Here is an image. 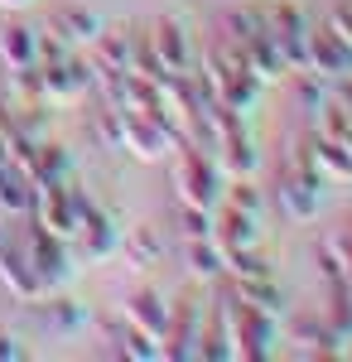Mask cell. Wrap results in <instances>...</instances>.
Instances as JSON below:
<instances>
[{
  "label": "cell",
  "mask_w": 352,
  "mask_h": 362,
  "mask_svg": "<svg viewBox=\"0 0 352 362\" xmlns=\"http://www.w3.org/2000/svg\"><path fill=\"white\" fill-rule=\"evenodd\" d=\"M126 324H136V329H145L150 338H160V348H164V329H169V305H164L155 290H140V295H131V300H126Z\"/></svg>",
  "instance_id": "cell-18"
},
{
  "label": "cell",
  "mask_w": 352,
  "mask_h": 362,
  "mask_svg": "<svg viewBox=\"0 0 352 362\" xmlns=\"http://www.w3.org/2000/svg\"><path fill=\"white\" fill-rule=\"evenodd\" d=\"M304 73H314V78H324V83H333V78H343V73H352V58H348V49L338 44V34H333L328 25H309Z\"/></svg>",
  "instance_id": "cell-11"
},
{
  "label": "cell",
  "mask_w": 352,
  "mask_h": 362,
  "mask_svg": "<svg viewBox=\"0 0 352 362\" xmlns=\"http://www.w3.org/2000/svg\"><path fill=\"white\" fill-rule=\"evenodd\" d=\"M222 198H227V208H237V213H261V194L251 189V179H232V184H222Z\"/></svg>",
  "instance_id": "cell-26"
},
{
  "label": "cell",
  "mask_w": 352,
  "mask_h": 362,
  "mask_svg": "<svg viewBox=\"0 0 352 362\" xmlns=\"http://www.w3.org/2000/svg\"><path fill=\"white\" fill-rule=\"evenodd\" d=\"M68 247L78 251L82 261H107L111 251L121 247V232H116V223H111L107 213L87 198V203H82V218H78V232H73Z\"/></svg>",
  "instance_id": "cell-9"
},
{
  "label": "cell",
  "mask_w": 352,
  "mask_h": 362,
  "mask_svg": "<svg viewBox=\"0 0 352 362\" xmlns=\"http://www.w3.org/2000/svg\"><path fill=\"white\" fill-rule=\"evenodd\" d=\"M198 329H203V305H198V300H179V305H169L164 358H198Z\"/></svg>",
  "instance_id": "cell-12"
},
{
  "label": "cell",
  "mask_w": 352,
  "mask_h": 362,
  "mask_svg": "<svg viewBox=\"0 0 352 362\" xmlns=\"http://www.w3.org/2000/svg\"><path fill=\"white\" fill-rule=\"evenodd\" d=\"M328 29L338 34V44L348 49V58H352V5H338L333 15H328Z\"/></svg>",
  "instance_id": "cell-29"
},
{
  "label": "cell",
  "mask_w": 352,
  "mask_h": 362,
  "mask_svg": "<svg viewBox=\"0 0 352 362\" xmlns=\"http://www.w3.org/2000/svg\"><path fill=\"white\" fill-rule=\"evenodd\" d=\"M111 343H116V353H121V358H136V362H155V358H164L160 338H150L145 329H136V324H121V329H111Z\"/></svg>",
  "instance_id": "cell-22"
},
{
  "label": "cell",
  "mask_w": 352,
  "mask_h": 362,
  "mask_svg": "<svg viewBox=\"0 0 352 362\" xmlns=\"http://www.w3.org/2000/svg\"><path fill=\"white\" fill-rule=\"evenodd\" d=\"M213 242L227 251H242V247H261V232H256V218L251 213H237V208H227L222 213V223H213Z\"/></svg>",
  "instance_id": "cell-19"
},
{
  "label": "cell",
  "mask_w": 352,
  "mask_h": 362,
  "mask_svg": "<svg viewBox=\"0 0 352 362\" xmlns=\"http://www.w3.org/2000/svg\"><path fill=\"white\" fill-rule=\"evenodd\" d=\"M333 247H338V261H343V276H348V285H352V232H338V237H333Z\"/></svg>",
  "instance_id": "cell-31"
},
{
  "label": "cell",
  "mask_w": 352,
  "mask_h": 362,
  "mask_svg": "<svg viewBox=\"0 0 352 362\" xmlns=\"http://www.w3.org/2000/svg\"><path fill=\"white\" fill-rule=\"evenodd\" d=\"M49 324H54L58 334H73V329L87 324V309L73 305V300H54V305H49Z\"/></svg>",
  "instance_id": "cell-27"
},
{
  "label": "cell",
  "mask_w": 352,
  "mask_h": 362,
  "mask_svg": "<svg viewBox=\"0 0 352 362\" xmlns=\"http://www.w3.org/2000/svg\"><path fill=\"white\" fill-rule=\"evenodd\" d=\"M97 87L92 63L78 54L58 58V63H39V92H44V107H73L87 92Z\"/></svg>",
  "instance_id": "cell-6"
},
{
  "label": "cell",
  "mask_w": 352,
  "mask_h": 362,
  "mask_svg": "<svg viewBox=\"0 0 352 362\" xmlns=\"http://www.w3.org/2000/svg\"><path fill=\"white\" fill-rule=\"evenodd\" d=\"M333 102L343 107V112L352 116V73H343V78H333Z\"/></svg>",
  "instance_id": "cell-30"
},
{
  "label": "cell",
  "mask_w": 352,
  "mask_h": 362,
  "mask_svg": "<svg viewBox=\"0 0 352 362\" xmlns=\"http://www.w3.org/2000/svg\"><path fill=\"white\" fill-rule=\"evenodd\" d=\"M34 208V184L25 169H15L10 160H0V218H29Z\"/></svg>",
  "instance_id": "cell-16"
},
{
  "label": "cell",
  "mask_w": 352,
  "mask_h": 362,
  "mask_svg": "<svg viewBox=\"0 0 352 362\" xmlns=\"http://www.w3.org/2000/svg\"><path fill=\"white\" fill-rule=\"evenodd\" d=\"M237 295H242L246 305H256V309H266V314H285V295H280V285H275V276H242L237 285H232Z\"/></svg>",
  "instance_id": "cell-21"
},
{
  "label": "cell",
  "mask_w": 352,
  "mask_h": 362,
  "mask_svg": "<svg viewBox=\"0 0 352 362\" xmlns=\"http://www.w3.org/2000/svg\"><path fill=\"white\" fill-rule=\"evenodd\" d=\"M29 0H0V10H25Z\"/></svg>",
  "instance_id": "cell-33"
},
{
  "label": "cell",
  "mask_w": 352,
  "mask_h": 362,
  "mask_svg": "<svg viewBox=\"0 0 352 362\" xmlns=\"http://www.w3.org/2000/svg\"><path fill=\"white\" fill-rule=\"evenodd\" d=\"M116 126H121V150H131L136 160H164L179 145L169 121H160V116H150V112H136V107H121Z\"/></svg>",
  "instance_id": "cell-5"
},
{
  "label": "cell",
  "mask_w": 352,
  "mask_h": 362,
  "mask_svg": "<svg viewBox=\"0 0 352 362\" xmlns=\"http://www.w3.org/2000/svg\"><path fill=\"white\" fill-rule=\"evenodd\" d=\"M174 189H179V203L213 213L222 198V165L203 145H174Z\"/></svg>",
  "instance_id": "cell-2"
},
{
  "label": "cell",
  "mask_w": 352,
  "mask_h": 362,
  "mask_svg": "<svg viewBox=\"0 0 352 362\" xmlns=\"http://www.w3.org/2000/svg\"><path fill=\"white\" fill-rule=\"evenodd\" d=\"M39 63V34L29 25H0V68L15 73V68H34Z\"/></svg>",
  "instance_id": "cell-14"
},
{
  "label": "cell",
  "mask_w": 352,
  "mask_h": 362,
  "mask_svg": "<svg viewBox=\"0 0 352 362\" xmlns=\"http://www.w3.org/2000/svg\"><path fill=\"white\" fill-rule=\"evenodd\" d=\"M189 271L203 280H217L227 271V256H222V247L213 237H189Z\"/></svg>",
  "instance_id": "cell-23"
},
{
  "label": "cell",
  "mask_w": 352,
  "mask_h": 362,
  "mask_svg": "<svg viewBox=\"0 0 352 362\" xmlns=\"http://www.w3.org/2000/svg\"><path fill=\"white\" fill-rule=\"evenodd\" d=\"M179 223H184V237H213V213H208V208H189V203H184Z\"/></svg>",
  "instance_id": "cell-28"
},
{
  "label": "cell",
  "mask_w": 352,
  "mask_h": 362,
  "mask_svg": "<svg viewBox=\"0 0 352 362\" xmlns=\"http://www.w3.org/2000/svg\"><path fill=\"white\" fill-rule=\"evenodd\" d=\"M20 242H25V256H29V266H34V276H39V290L58 295L73 280V247L63 237H54V232H44L34 218H29V232Z\"/></svg>",
  "instance_id": "cell-3"
},
{
  "label": "cell",
  "mask_w": 352,
  "mask_h": 362,
  "mask_svg": "<svg viewBox=\"0 0 352 362\" xmlns=\"http://www.w3.org/2000/svg\"><path fill=\"white\" fill-rule=\"evenodd\" d=\"M266 29H271L285 68L290 73H304V49H309V20H304V10H299L295 0H280V5L266 10Z\"/></svg>",
  "instance_id": "cell-8"
},
{
  "label": "cell",
  "mask_w": 352,
  "mask_h": 362,
  "mask_svg": "<svg viewBox=\"0 0 352 362\" xmlns=\"http://www.w3.org/2000/svg\"><path fill=\"white\" fill-rule=\"evenodd\" d=\"M73 179V160L68 150L54 140H34V155H29V184H63Z\"/></svg>",
  "instance_id": "cell-17"
},
{
  "label": "cell",
  "mask_w": 352,
  "mask_h": 362,
  "mask_svg": "<svg viewBox=\"0 0 352 362\" xmlns=\"http://www.w3.org/2000/svg\"><path fill=\"white\" fill-rule=\"evenodd\" d=\"M150 49H155V58L164 63V73L169 78H179V73H189V34H184V25L179 20H155L150 25Z\"/></svg>",
  "instance_id": "cell-13"
},
{
  "label": "cell",
  "mask_w": 352,
  "mask_h": 362,
  "mask_svg": "<svg viewBox=\"0 0 352 362\" xmlns=\"http://www.w3.org/2000/svg\"><path fill=\"white\" fill-rule=\"evenodd\" d=\"M20 358H25V348H20L10 334H0V362H20Z\"/></svg>",
  "instance_id": "cell-32"
},
{
  "label": "cell",
  "mask_w": 352,
  "mask_h": 362,
  "mask_svg": "<svg viewBox=\"0 0 352 362\" xmlns=\"http://www.w3.org/2000/svg\"><path fill=\"white\" fill-rule=\"evenodd\" d=\"M227 271L242 280V276H271V261L261 256V247H242V251H227Z\"/></svg>",
  "instance_id": "cell-25"
},
{
  "label": "cell",
  "mask_w": 352,
  "mask_h": 362,
  "mask_svg": "<svg viewBox=\"0 0 352 362\" xmlns=\"http://www.w3.org/2000/svg\"><path fill=\"white\" fill-rule=\"evenodd\" d=\"M309 160H314V169H319L324 179H352V155L338 145V140L314 136L309 140Z\"/></svg>",
  "instance_id": "cell-20"
},
{
  "label": "cell",
  "mask_w": 352,
  "mask_h": 362,
  "mask_svg": "<svg viewBox=\"0 0 352 362\" xmlns=\"http://www.w3.org/2000/svg\"><path fill=\"white\" fill-rule=\"evenodd\" d=\"M49 29H54L68 49H78V44H92V39L102 34V20H97L92 10H82V5H63V10L49 15Z\"/></svg>",
  "instance_id": "cell-15"
},
{
  "label": "cell",
  "mask_w": 352,
  "mask_h": 362,
  "mask_svg": "<svg viewBox=\"0 0 352 362\" xmlns=\"http://www.w3.org/2000/svg\"><path fill=\"white\" fill-rule=\"evenodd\" d=\"M222 314H227V338H232V358H271L275 353V314L246 305L237 290H222Z\"/></svg>",
  "instance_id": "cell-1"
},
{
  "label": "cell",
  "mask_w": 352,
  "mask_h": 362,
  "mask_svg": "<svg viewBox=\"0 0 352 362\" xmlns=\"http://www.w3.org/2000/svg\"><path fill=\"white\" fill-rule=\"evenodd\" d=\"M82 203H87V194L73 189V179H63V184H34V208H29V218L44 227V232L73 242L78 218H82Z\"/></svg>",
  "instance_id": "cell-4"
},
{
  "label": "cell",
  "mask_w": 352,
  "mask_h": 362,
  "mask_svg": "<svg viewBox=\"0 0 352 362\" xmlns=\"http://www.w3.org/2000/svg\"><path fill=\"white\" fill-rule=\"evenodd\" d=\"M280 203H285V213H290L295 223H309V218L324 208V174L314 169L309 150L295 155L290 169L280 174Z\"/></svg>",
  "instance_id": "cell-7"
},
{
  "label": "cell",
  "mask_w": 352,
  "mask_h": 362,
  "mask_svg": "<svg viewBox=\"0 0 352 362\" xmlns=\"http://www.w3.org/2000/svg\"><path fill=\"white\" fill-rule=\"evenodd\" d=\"M348 232H352V223H348Z\"/></svg>",
  "instance_id": "cell-34"
},
{
  "label": "cell",
  "mask_w": 352,
  "mask_h": 362,
  "mask_svg": "<svg viewBox=\"0 0 352 362\" xmlns=\"http://www.w3.org/2000/svg\"><path fill=\"white\" fill-rule=\"evenodd\" d=\"M160 256H164V242H160L155 227H131V232H126V261H131L136 271L155 266Z\"/></svg>",
  "instance_id": "cell-24"
},
{
  "label": "cell",
  "mask_w": 352,
  "mask_h": 362,
  "mask_svg": "<svg viewBox=\"0 0 352 362\" xmlns=\"http://www.w3.org/2000/svg\"><path fill=\"white\" fill-rule=\"evenodd\" d=\"M0 285H5L15 300H44L39 276H34V266H29V256H25V242L10 237L5 223H0Z\"/></svg>",
  "instance_id": "cell-10"
}]
</instances>
